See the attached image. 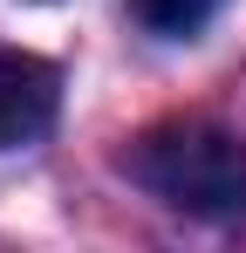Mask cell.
Segmentation results:
<instances>
[{
    "label": "cell",
    "instance_id": "cell-1",
    "mask_svg": "<svg viewBox=\"0 0 246 253\" xmlns=\"http://www.w3.org/2000/svg\"><path fill=\"white\" fill-rule=\"evenodd\" d=\"M123 171L151 199H164L171 212H192V219H240L246 212V137L205 124V117L151 124L123 151Z\"/></svg>",
    "mask_w": 246,
    "mask_h": 253
},
{
    "label": "cell",
    "instance_id": "cell-2",
    "mask_svg": "<svg viewBox=\"0 0 246 253\" xmlns=\"http://www.w3.org/2000/svg\"><path fill=\"white\" fill-rule=\"evenodd\" d=\"M55 110H62L55 62L0 42V151H21V144L48 137V130H55Z\"/></svg>",
    "mask_w": 246,
    "mask_h": 253
},
{
    "label": "cell",
    "instance_id": "cell-3",
    "mask_svg": "<svg viewBox=\"0 0 246 253\" xmlns=\"http://www.w3.org/2000/svg\"><path fill=\"white\" fill-rule=\"evenodd\" d=\"M226 0H130V14L151 28V35H164V42H185V35H199L205 21L219 14Z\"/></svg>",
    "mask_w": 246,
    "mask_h": 253
}]
</instances>
